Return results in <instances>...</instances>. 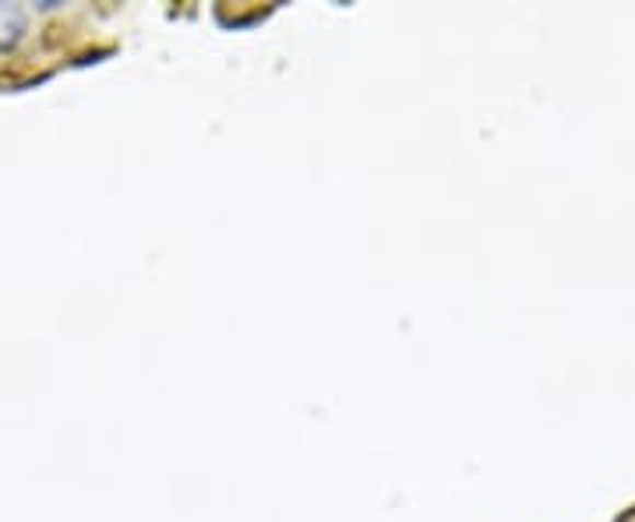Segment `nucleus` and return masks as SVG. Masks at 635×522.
<instances>
[{
	"mask_svg": "<svg viewBox=\"0 0 635 522\" xmlns=\"http://www.w3.org/2000/svg\"><path fill=\"white\" fill-rule=\"evenodd\" d=\"M28 33V11L22 4H8L0 0V54L14 50Z\"/></svg>",
	"mask_w": 635,
	"mask_h": 522,
	"instance_id": "f257e3e1",
	"label": "nucleus"
}]
</instances>
